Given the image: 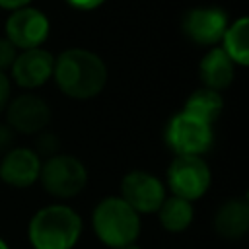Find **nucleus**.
I'll list each match as a JSON object with an SVG mask.
<instances>
[{"label":"nucleus","instance_id":"f257e3e1","mask_svg":"<svg viewBox=\"0 0 249 249\" xmlns=\"http://www.w3.org/2000/svg\"><path fill=\"white\" fill-rule=\"evenodd\" d=\"M53 76L64 95L72 99H91L105 88L107 68L95 53L68 49L54 58Z\"/></svg>","mask_w":249,"mask_h":249},{"label":"nucleus","instance_id":"f03ea898","mask_svg":"<svg viewBox=\"0 0 249 249\" xmlns=\"http://www.w3.org/2000/svg\"><path fill=\"white\" fill-rule=\"evenodd\" d=\"M27 235L33 249H72L82 235V218L66 204H49L33 214Z\"/></svg>","mask_w":249,"mask_h":249},{"label":"nucleus","instance_id":"7ed1b4c3","mask_svg":"<svg viewBox=\"0 0 249 249\" xmlns=\"http://www.w3.org/2000/svg\"><path fill=\"white\" fill-rule=\"evenodd\" d=\"M91 226L103 245L119 249L138 239L140 214L132 206H128L121 196H105L93 208Z\"/></svg>","mask_w":249,"mask_h":249},{"label":"nucleus","instance_id":"20e7f679","mask_svg":"<svg viewBox=\"0 0 249 249\" xmlns=\"http://www.w3.org/2000/svg\"><path fill=\"white\" fill-rule=\"evenodd\" d=\"M39 181L49 195L56 198H72L86 189L88 169L78 158L70 154H56L41 163Z\"/></svg>","mask_w":249,"mask_h":249},{"label":"nucleus","instance_id":"39448f33","mask_svg":"<svg viewBox=\"0 0 249 249\" xmlns=\"http://www.w3.org/2000/svg\"><path fill=\"white\" fill-rule=\"evenodd\" d=\"M212 124L181 111L173 115L165 128V144L175 156H202L212 148Z\"/></svg>","mask_w":249,"mask_h":249},{"label":"nucleus","instance_id":"423d86ee","mask_svg":"<svg viewBox=\"0 0 249 249\" xmlns=\"http://www.w3.org/2000/svg\"><path fill=\"white\" fill-rule=\"evenodd\" d=\"M212 183V173L202 156H175L167 167V185L173 196L189 202L206 195Z\"/></svg>","mask_w":249,"mask_h":249},{"label":"nucleus","instance_id":"0eeeda50","mask_svg":"<svg viewBox=\"0 0 249 249\" xmlns=\"http://www.w3.org/2000/svg\"><path fill=\"white\" fill-rule=\"evenodd\" d=\"M121 198L138 214H152L158 212L165 200V187L156 175L144 169H134L121 181Z\"/></svg>","mask_w":249,"mask_h":249},{"label":"nucleus","instance_id":"6e6552de","mask_svg":"<svg viewBox=\"0 0 249 249\" xmlns=\"http://www.w3.org/2000/svg\"><path fill=\"white\" fill-rule=\"evenodd\" d=\"M49 35V19L35 8H18L6 21V39L21 51L37 49Z\"/></svg>","mask_w":249,"mask_h":249},{"label":"nucleus","instance_id":"1a4fd4ad","mask_svg":"<svg viewBox=\"0 0 249 249\" xmlns=\"http://www.w3.org/2000/svg\"><path fill=\"white\" fill-rule=\"evenodd\" d=\"M6 119L14 132L37 134L47 128L51 121V107L35 93H21L16 99H10L6 107Z\"/></svg>","mask_w":249,"mask_h":249},{"label":"nucleus","instance_id":"9d476101","mask_svg":"<svg viewBox=\"0 0 249 249\" xmlns=\"http://www.w3.org/2000/svg\"><path fill=\"white\" fill-rule=\"evenodd\" d=\"M53 68H54V56L39 47L16 54L10 66L14 82L25 89L41 88L53 76Z\"/></svg>","mask_w":249,"mask_h":249},{"label":"nucleus","instance_id":"9b49d317","mask_svg":"<svg viewBox=\"0 0 249 249\" xmlns=\"http://www.w3.org/2000/svg\"><path fill=\"white\" fill-rule=\"evenodd\" d=\"M41 158L31 148H12L0 160V179L16 189L31 187L39 181Z\"/></svg>","mask_w":249,"mask_h":249},{"label":"nucleus","instance_id":"f8f14e48","mask_svg":"<svg viewBox=\"0 0 249 249\" xmlns=\"http://www.w3.org/2000/svg\"><path fill=\"white\" fill-rule=\"evenodd\" d=\"M228 27V16L220 8H195L185 16L183 29L196 45H216Z\"/></svg>","mask_w":249,"mask_h":249},{"label":"nucleus","instance_id":"ddd939ff","mask_svg":"<svg viewBox=\"0 0 249 249\" xmlns=\"http://www.w3.org/2000/svg\"><path fill=\"white\" fill-rule=\"evenodd\" d=\"M218 235L226 239H239L249 230V202L245 196L228 198L214 216Z\"/></svg>","mask_w":249,"mask_h":249},{"label":"nucleus","instance_id":"4468645a","mask_svg":"<svg viewBox=\"0 0 249 249\" xmlns=\"http://www.w3.org/2000/svg\"><path fill=\"white\" fill-rule=\"evenodd\" d=\"M198 74H200L204 88L214 89V91H222L233 82L235 70H233L231 58L224 53V49L216 47L202 56L200 66H198Z\"/></svg>","mask_w":249,"mask_h":249},{"label":"nucleus","instance_id":"2eb2a0df","mask_svg":"<svg viewBox=\"0 0 249 249\" xmlns=\"http://www.w3.org/2000/svg\"><path fill=\"white\" fill-rule=\"evenodd\" d=\"M158 218H160V224L165 231L181 233L193 224V218H195L193 202L179 198V196H173V195L165 196V200L158 208Z\"/></svg>","mask_w":249,"mask_h":249},{"label":"nucleus","instance_id":"dca6fc26","mask_svg":"<svg viewBox=\"0 0 249 249\" xmlns=\"http://www.w3.org/2000/svg\"><path fill=\"white\" fill-rule=\"evenodd\" d=\"M224 53L231 58L233 64L247 66L249 64V19L239 18L224 31Z\"/></svg>","mask_w":249,"mask_h":249},{"label":"nucleus","instance_id":"f3484780","mask_svg":"<svg viewBox=\"0 0 249 249\" xmlns=\"http://www.w3.org/2000/svg\"><path fill=\"white\" fill-rule=\"evenodd\" d=\"M224 109V99L220 95V91H214V89H208V88H200L196 91H193L187 101H185V113L208 123V124H214V121L220 117Z\"/></svg>","mask_w":249,"mask_h":249},{"label":"nucleus","instance_id":"a211bd4d","mask_svg":"<svg viewBox=\"0 0 249 249\" xmlns=\"http://www.w3.org/2000/svg\"><path fill=\"white\" fill-rule=\"evenodd\" d=\"M58 150H60V140H58V136H56L54 132H51V130H41V134L37 136V142H35V154H37L39 158H41V156L51 158V156L60 154Z\"/></svg>","mask_w":249,"mask_h":249},{"label":"nucleus","instance_id":"6ab92c4d","mask_svg":"<svg viewBox=\"0 0 249 249\" xmlns=\"http://www.w3.org/2000/svg\"><path fill=\"white\" fill-rule=\"evenodd\" d=\"M16 54H18L16 53V47L8 39H0V72H4L6 68L12 66Z\"/></svg>","mask_w":249,"mask_h":249},{"label":"nucleus","instance_id":"aec40b11","mask_svg":"<svg viewBox=\"0 0 249 249\" xmlns=\"http://www.w3.org/2000/svg\"><path fill=\"white\" fill-rule=\"evenodd\" d=\"M12 142H14V130L8 124H0V158L12 150Z\"/></svg>","mask_w":249,"mask_h":249},{"label":"nucleus","instance_id":"412c9836","mask_svg":"<svg viewBox=\"0 0 249 249\" xmlns=\"http://www.w3.org/2000/svg\"><path fill=\"white\" fill-rule=\"evenodd\" d=\"M10 91H12L10 80H8V76L4 72H0V113L6 111V107L10 103Z\"/></svg>","mask_w":249,"mask_h":249},{"label":"nucleus","instance_id":"4be33fe9","mask_svg":"<svg viewBox=\"0 0 249 249\" xmlns=\"http://www.w3.org/2000/svg\"><path fill=\"white\" fill-rule=\"evenodd\" d=\"M66 2L74 8H78V10H93L99 4H103L105 0H66Z\"/></svg>","mask_w":249,"mask_h":249},{"label":"nucleus","instance_id":"5701e85b","mask_svg":"<svg viewBox=\"0 0 249 249\" xmlns=\"http://www.w3.org/2000/svg\"><path fill=\"white\" fill-rule=\"evenodd\" d=\"M31 0H0V8H6V10H18V8H23L27 6Z\"/></svg>","mask_w":249,"mask_h":249},{"label":"nucleus","instance_id":"b1692460","mask_svg":"<svg viewBox=\"0 0 249 249\" xmlns=\"http://www.w3.org/2000/svg\"><path fill=\"white\" fill-rule=\"evenodd\" d=\"M119 249H140L138 245H136V241L134 243H128V245H123V247H119Z\"/></svg>","mask_w":249,"mask_h":249},{"label":"nucleus","instance_id":"393cba45","mask_svg":"<svg viewBox=\"0 0 249 249\" xmlns=\"http://www.w3.org/2000/svg\"><path fill=\"white\" fill-rule=\"evenodd\" d=\"M0 249H10V247H8V245H6V241H4V239H2V237H0Z\"/></svg>","mask_w":249,"mask_h":249}]
</instances>
